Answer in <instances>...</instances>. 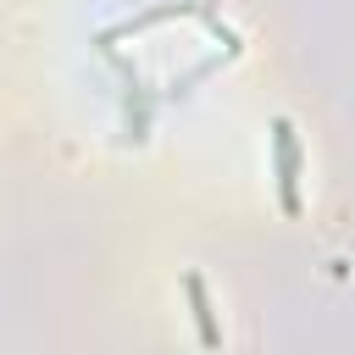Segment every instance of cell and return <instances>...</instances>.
I'll return each mask as SVG.
<instances>
[{"instance_id": "cell-1", "label": "cell", "mask_w": 355, "mask_h": 355, "mask_svg": "<svg viewBox=\"0 0 355 355\" xmlns=\"http://www.w3.org/2000/svg\"><path fill=\"white\" fill-rule=\"evenodd\" d=\"M272 150H277V194H283V211L300 216V144H294V122L288 116L272 122Z\"/></svg>"}, {"instance_id": "cell-2", "label": "cell", "mask_w": 355, "mask_h": 355, "mask_svg": "<svg viewBox=\"0 0 355 355\" xmlns=\"http://www.w3.org/2000/svg\"><path fill=\"white\" fill-rule=\"evenodd\" d=\"M183 294H189V305H194L200 344H205V349H216V344H222V327L211 322V300H205V283H200V272H189V277H183Z\"/></svg>"}]
</instances>
